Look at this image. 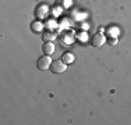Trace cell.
Instances as JSON below:
<instances>
[{
	"instance_id": "8992f818",
	"label": "cell",
	"mask_w": 131,
	"mask_h": 125,
	"mask_svg": "<svg viewBox=\"0 0 131 125\" xmlns=\"http://www.w3.org/2000/svg\"><path fill=\"white\" fill-rule=\"evenodd\" d=\"M56 39V33H53L52 31H48V32L43 33V40L45 42H53Z\"/></svg>"
},
{
	"instance_id": "3957f363",
	"label": "cell",
	"mask_w": 131,
	"mask_h": 125,
	"mask_svg": "<svg viewBox=\"0 0 131 125\" xmlns=\"http://www.w3.org/2000/svg\"><path fill=\"white\" fill-rule=\"evenodd\" d=\"M105 36L102 35V33H95V35L92 36L91 39V45L93 46V47H101L102 45L105 43Z\"/></svg>"
},
{
	"instance_id": "5b68a950",
	"label": "cell",
	"mask_w": 131,
	"mask_h": 125,
	"mask_svg": "<svg viewBox=\"0 0 131 125\" xmlns=\"http://www.w3.org/2000/svg\"><path fill=\"white\" fill-rule=\"evenodd\" d=\"M53 52H54V46H53V42H46L45 45H43V53L48 56L53 54Z\"/></svg>"
},
{
	"instance_id": "52a82bcc",
	"label": "cell",
	"mask_w": 131,
	"mask_h": 125,
	"mask_svg": "<svg viewBox=\"0 0 131 125\" xmlns=\"http://www.w3.org/2000/svg\"><path fill=\"white\" fill-rule=\"evenodd\" d=\"M61 60H63L64 62H67V64H70V62L74 61V54L73 53H64L63 57H61Z\"/></svg>"
},
{
	"instance_id": "ba28073f",
	"label": "cell",
	"mask_w": 131,
	"mask_h": 125,
	"mask_svg": "<svg viewBox=\"0 0 131 125\" xmlns=\"http://www.w3.org/2000/svg\"><path fill=\"white\" fill-rule=\"evenodd\" d=\"M109 42H110V45H112V46H114V45H116V42H117V40H116V39H110Z\"/></svg>"
},
{
	"instance_id": "7a4b0ae2",
	"label": "cell",
	"mask_w": 131,
	"mask_h": 125,
	"mask_svg": "<svg viewBox=\"0 0 131 125\" xmlns=\"http://www.w3.org/2000/svg\"><path fill=\"white\" fill-rule=\"evenodd\" d=\"M50 64H52V58L49 57L48 54L40 56V57L38 58V61H36V67H38V70H40V71L50 68Z\"/></svg>"
},
{
	"instance_id": "6da1fadb",
	"label": "cell",
	"mask_w": 131,
	"mask_h": 125,
	"mask_svg": "<svg viewBox=\"0 0 131 125\" xmlns=\"http://www.w3.org/2000/svg\"><path fill=\"white\" fill-rule=\"evenodd\" d=\"M67 70V62H64L63 60H54L50 64V71L54 74H63Z\"/></svg>"
},
{
	"instance_id": "277c9868",
	"label": "cell",
	"mask_w": 131,
	"mask_h": 125,
	"mask_svg": "<svg viewBox=\"0 0 131 125\" xmlns=\"http://www.w3.org/2000/svg\"><path fill=\"white\" fill-rule=\"evenodd\" d=\"M42 29H43V24L40 22V21H34V22L31 24V31H32V32L39 33V32H42Z\"/></svg>"
}]
</instances>
